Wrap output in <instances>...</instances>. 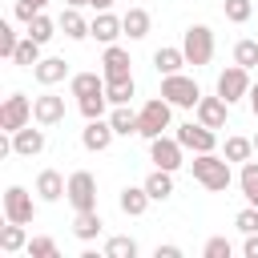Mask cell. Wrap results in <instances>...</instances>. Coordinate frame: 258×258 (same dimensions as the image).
I'll list each match as a JSON object with an SVG mask.
<instances>
[{
    "label": "cell",
    "instance_id": "obj_1",
    "mask_svg": "<svg viewBox=\"0 0 258 258\" xmlns=\"http://www.w3.org/2000/svg\"><path fill=\"white\" fill-rule=\"evenodd\" d=\"M189 169H194V181H198V185H206L210 194H226V189H230V181H234L230 161H226V157H218V153H194Z\"/></svg>",
    "mask_w": 258,
    "mask_h": 258
},
{
    "label": "cell",
    "instance_id": "obj_2",
    "mask_svg": "<svg viewBox=\"0 0 258 258\" xmlns=\"http://www.w3.org/2000/svg\"><path fill=\"white\" fill-rule=\"evenodd\" d=\"M169 121H173V105H169L165 97H153V101H145L141 113H137V133H141L145 141H153V137H161V133L169 129Z\"/></svg>",
    "mask_w": 258,
    "mask_h": 258
},
{
    "label": "cell",
    "instance_id": "obj_3",
    "mask_svg": "<svg viewBox=\"0 0 258 258\" xmlns=\"http://www.w3.org/2000/svg\"><path fill=\"white\" fill-rule=\"evenodd\" d=\"M181 52L189 64H210L214 60V28L210 24H189L181 36Z\"/></svg>",
    "mask_w": 258,
    "mask_h": 258
},
{
    "label": "cell",
    "instance_id": "obj_4",
    "mask_svg": "<svg viewBox=\"0 0 258 258\" xmlns=\"http://www.w3.org/2000/svg\"><path fill=\"white\" fill-rule=\"evenodd\" d=\"M161 97H165L173 109H194V105L202 101V89H198V81H194V77L169 73V77H161Z\"/></svg>",
    "mask_w": 258,
    "mask_h": 258
},
{
    "label": "cell",
    "instance_id": "obj_5",
    "mask_svg": "<svg viewBox=\"0 0 258 258\" xmlns=\"http://www.w3.org/2000/svg\"><path fill=\"white\" fill-rule=\"evenodd\" d=\"M218 97H222L226 105H234V101L250 97V69H242V64L222 69V73H218Z\"/></svg>",
    "mask_w": 258,
    "mask_h": 258
},
{
    "label": "cell",
    "instance_id": "obj_6",
    "mask_svg": "<svg viewBox=\"0 0 258 258\" xmlns=\"http://www.w3.org/2000/svg\"><path fill=\"white\" fill-rule=\"evenodd\" d=\"M28 121H32V101H28L24 93H8L4 105H0V129H4V133H16V129H24Z\"/></svg>",
    "mask_w": 258,
    "mask_h": 258
},
{
    "label": "cell",
    "instance_id": "obj_7",
    "mask_svg": "<svg viewBox=\"0 0 258 258\" xmlns=\"http://www.w3.org/2000/svg\"><path fill=\"white\" fill-rule=\"evenodd\" d=\"M69 206L73 210H97V177L89 173V169H77V173H69Z\"/></svg>",
    "mask_w": 258,
    "mask_h": 258
},
{
    "label": "cell",
    "instance_id": "obj_8",
    "mask_svg": "<svg viewBox=\"0 0 258 258\" xmlns=\"http://www.w3.org/2000/svg\"><path fill=\"white\" fill-rule=\"evenodd\" d=\"M189 153H214L218 149V137H214V129L210 125H202V121H185V125H177V133H173Z\"/></svg>",
    "mask_w": 258,
    "mask_h": 258
},
{
    "label": "cell",
    "instance_id": "obj_9",
    "mask_svg": "<svg viewBox=\"0 0 258 258\" xmlns=\"http://www.w3.org/2000/svg\"><path fill=\"white\" fill-rule=\"evenodd\" d=\"M36 218V202H32V194L24 189V185H8L4 189V222H32Z\"/></svg>",
    "mask_w": 258,
    "mask_h": 258
},
{
    "label": "cell",
    "instance_id": "obj_10",
    "mask_svg": "<svg viewBox=\"0 0 258 258\" xmlns=\"http://www.w3.org/2000/svg\"><path fill=\"white\" fill-rule=\"evenodd\" d=\"M181 153H185V145H181L177 137H165V133H161V137L149 141V161H153L157 169H169V173L181 169Z\"/></svg>",
    "mask_w": 258,
    "mask_h": 258
},
{
    "label": "cell",
    "instance_id": "obj_11",
    "mask_svg": "<svg viewBox=\"0 0 258 258\" xmlns=\"http://www.w3.org/2000/svg\"><path fill=\"white\" fill-rule=\"evenodd\" d=\"M129 52L121 44H105V56H101V73H105V85L113 81H133V69H129Z\"/></svg>",
    "mask_w": 258,
    "mask_h": 258
},
{
    "label": "cell",
    "instance_id": "obj_12",
    "mask_svg": "<svg viewBox=\"0 0 258 258\" xmlns=\"http://www.w3.org/2000/svg\"><path fill=\"white\" fill-rule=\"evenodd\" d=\"M32 121L44 125V129L60 125V121H64V97H56V93H40V97H32Z\"/></svg>",
    "mask_w": 258,
    "mask_h": 258
},
{
    "label": "cell",
    "instance_id": "obj_13",
    "mask_svg": "<svg viewBox=\"0 0 258 258\" xmlns=\"http://www.w3.org/2000/svg\"><path fill=\"white\" fill-rule=\"evenodd\" d=\"M113 125H109V117H93V121H85V129H81V145L89 149V153H105L109 145H113Z\"/></svg>",
    "mask_w": 258,
    "mask_h": 258
},
{
    "label": "cell",
    "instance_id": "obj_14",
    "mask_svg": "<svg viewBox=\"0 0 258 258\" xmlns=\"http://www.w3.org/2000/svg\"><path fill=\"white\" fill-rule=\"evenodd\" d=\"M12 153H16V157H36V153H44V125L32 129V121H28L24 129H16V133H12Z\"/></svg>",
    "mask_w": 258,
    "mask_h": 258
},
{
    "label": "cell",
    "instance_id": "obj_15",
    "mask_svg": "<svg viewBox=\"0 0 258 258\" xmlns=\"http://www.w3.org/2000/svg\"><path fill=\"white\" fill-rule=\"evenodd\" d=\"M32 77H36L44 89H52V85H60V81L69 77V60H64V56H40V60L32 64Z\"/></svg>",
    "mask_w": 258,
    "mask_h": 258
},
{
    "label": "cell",
    "instance_id": "obj_16",
    "mask_svg": "<svg viewBox=\"0 0 258 258\" xmlns=\"http://www.w3.org/2000/svg\"><path fill=\"white\" fill-rule=\"evenodd\" d=\"M194 113H198L202 125H210V129H226V113H230V105L214 93V97H202V101L194 105Z\"/></svg>",
    "mask_w": 258,
    "mask_h": 258
},
{
    "label": "cell",
    "instance_id": "obj_17",
    "mask_svg": "<svg viewBox=\"0 0 258 258\" xmlns=\"http://www.w3.org/2000/svg\"><path fill=\"white\" fill-rule=\"evenodd\" d=\"M89 36H97L101 44H117V36H125L121 16H113V12H97L93 24H89Z\"/></svg>",
    "mask_w": 258,
    "mask_h": 258
},
{
    "label": "cell",
    "instance_id": "obj_18",
    "mask_svg": "<svg viewBox=\"0 0 258 258\" xmlns=\"http://www.w3.org/2000/svg\"><path fill=\"white\" fill-rule=\"evenodd\" d=\"M64 194H69V181H64L56 169H40V173H36V198H40V202H60Z\"/></svg>",
    "mask_w": 258,
    "mask_h": 258
},
{
    "label": "cell",
    "instance_id": "obj_19",
    "mask_svg": "<svg viewBox=\"0 0 258 258\" xmlns=\"http://www.w3.org/2000/svg\"><path fill=\"white\" fill-rule=\"evenodd\" d=\"M149 194H145V185H125L121 189V198H117V206H121V214H129V218H141L145 210H149Z\"/></svg>",
    "mask_w": 258,
    "mask_h": 258
},
{
    "label": "cell",
    "instance_id": "obj_20",
    "mask_svg": "<svg viewBox=\"0 0 258 258\" xmlns=\"http://www.w3.org/2000/svg\"><path fill=\"white\" fill-rule=\"evenodd\" d=\"M69 93L81 101V97H93V93H105V73H73L69 77Z\"/></svg>",
    "mask_w": 258,
    "mask_h": 258
},
{
    "label": "cell",
    "instance_id": "obj_21",
    "mask_svg": "<svg viewBox=\"0 0 258 258\" xmlns=\"http://www.w3.org/2000/svg\"><path fill=\"white\" fill-rule=\"evenodd\" d=\"M101 230H105V222H101L97 210H77V218H73V234H77L81 242H93Z\"/></svg>",
    "mask_w": 258,
    "mask_h": 258
},
{
    "label": "cell",
    "instance_id": "obj_22",
    "mask_svg": "<svg viewBox=\"0 0 258 258\" xmlns=\"http://www.w3.org/2000/svg\"><path fill=\"white\" fill-rule=\"evenodd\" d=\"M56 28H60L69 40H85V36H89V20H85L77 8H64V12H60V20H56Z\"/></svg>",
    "mask_w": 258,
    "mask_h": 258
},
{
    "label": "cell",
    "instance_id": "obj_23",
    "mask_svg": "<svg viewBox=\"0 0 258 258\" xmlns=\"http://www.w3.org/2000/svg\"><path fill=\"white\" fill-rule=\"evenodd\" d=\"M141 185H145V194H149L153 202H165V198L173 194V173H169V169H153Z\"/></svg>",
    "mask_w": 258,
    "mask_h": 258
},
{
    "label": "cell",
    "instance_id": "obj_24",
    "mask_svg": "<svg viewBox=\"0 0 258 258\" xmlns=\"http://www.w3.org/2000/svg\"><path fill=\"white\" fill-rule=\"evenodd\" d=\"M121 28H125V36H129V40L149 36V12H145V8H129V12L121 16Z\"/></svg>",
    "mask_w": 258,
    "mask_h": 258
},
{
    "label": "cell",
    "instance_id": "obj_25",
    "mask_svg": "<svg viewBox=\"0 0 258 258\" xmlns=\"http://www.w3.org/2000/svg\"><path fill=\"white\" fill-rule=\"evenodd\" d=\"M181 64H189L181 48H157V52H153V69H157L161 77H169V73H181Z\"/></svg>",
    "mask_w": 258,
    "mask_h": 258
},
{
    "label": "cell",
    "instance_id": "obj_26",
    "mask_svg": "<svg viewBox=\"0 0 258 258\" xmlns=\"http://www.w3.org/2000/svg\"><path fill=\"white\" fill-rule=\"evenodd\" d=\"M109 125H113V133H117V137H133V133H137V113H133L129 105H113Z\"/></svg>",
    "mask_w": 258,
    "mask_h": 258
},
{
    "label": "cell",
    "instance_id": "obj_27",
    "mask_svg": "<svg viewBox=\"0 0 258 258\" xmlns=\"http://www.w3.org/2000/svg\"><path fill=\"white\" fill-rule=\"evenodd\" d=\"M28 246V234H24V222H8L4 230H0V250L4 254H20Z\"/></svg>",
    "mask_w": 258,
    "mask_h": 258
},
{
    "label": "cell",
    "instance_id": "obj_28",
    "mask_svg": "<svg viewBox=\"0 0 258 258\" xmlns=\"http://www.w3.org/2000/svg\"><path fill=\"white\" fill-rule=\"evenodd\" d=\"M222 157L234 165H242V161H250L254 157V137H226V149H222Z\"/></svg>",
    "mask_w": 258,
    "mask_h": 258
},
{
    "label": "cell",
    "instance_id": "obj_29",
    "mask_svg": "<svg viewBox=\"0 0 258 258\" xmlns=\"http://www.w3.org/2000/svg\"><path fill=\"white\" fill-rule=\"evenodd\" d=\"M238 185H242V198H246L250 206H258V161H242Z\"/></svg>",
    "mask_w": 258,
    "mask_h": 258
},
{
    "label": "cell",
    "instance_id": "obj_30",
    "mask_svg": "<svg viewBox=\"0 0 258 258\" xmlns=\"http://www.w3.org/2000/svg\"><path fill=\"white\" fill-rule=\"evenodd\" d=\"M24 36H32V40H40V44H48V40L56 36V24H52V20L44 16V12H36V16L28 20V32H24Z\"/></svg>",
    "mask_w": 258,
    "mask_h": 258
},
{
    "label": "cell",
    "instance_id": "obj_31",
    "mask_svg": "<svg viewBox=\"0 0 258 258\" xmlns=\"http://www.w3.org/2000/svg\"><path fill=\"white\" fill-rule=\"evenodd\" d=\"M36 60H40V40L24 36V40L16 44V56H12V64H20V69H32Z\"/></svg>",
    "mask_w": 258,
    "mask_h": 258
},
{
    "label": "cell",
    "instance_id": "obj_32",
    "mask_svg": "<svg viewBox=\"0 0 258 258\" xmlns=\"http://www.w3.org/2000/svg\"><path fill=\"white\" fill-rule=\"evenodd\" d=\"M105 258H137V242L129 234H117L105 242Z\"/></svg>",
    "mask_w": 258,
    "mask_h": 258
},
{
    "label": "cell",
    "instance_id": "obj_33",
    "mask_svg": "<svg viewBox=\"0 0 258 258\" xmlns=\"http://www.w3.org/2000/svg\"><path fill=\"white\" fill-rule=\"evenodd\" d=\"M222 12L230 24H246L254 16V0H222Z\"/></svg>",
    "mask_w": 258,
    "mask_h": 258
},
{
    "label": "cell",
    "instance_id": "obj_34",
    "mask_svg": "<svg viewBox=\"0 0 258 258\" xmlns=\"http://www.w3.org/2000/svg\"><path fill=\"white\" fill-rule=\"evenodd\" d=\"M133 93H137V85H133V81H113V85H105L109 105H129V101H133Z\"/></svg>",
    "mask_w": 258,
    "mask_h": 258
},
{
    "label": "cell",
    "instance_id": "obj_35",
    "mask_svg": "<svg viewBox=\"0 0 258 258\" xmlns=\"http://www.w3.org/2000/svg\"><path fill=\"white\" fill-rule=\"evenodd\" d=\"M77 105H81V117H85V121H93V117H105L109 97H105V93H93V97H81Z\"/></svg>",
    "mask_w": 258,
    "mask_h": 258
},
{
    "label": "cell",
    "instance_id": "obj_36",
    "mask_svg": "<svg viewBox=\"0 0 258 258\" xmlns=\"http://www.w3.org/2000/svg\"><path fill=\"white\" fill-rule=\"evenodd\" d=\"M234 64L254 69V64H258V40H238V44H234Z\"/></svg>",
    "mask_w": 258,
    "mask_h": 258
},
{
    "label": "cell",
    "instance_id": "obj_37",
    "mask_svg": "<svg viewBox=\"0 0 258 258\" xmlns=\"http://www.w3.org/2000/svg\"><path fill=\"white\" fill-rule=\"evenodd\" d=\"M24 254H28V258H56V242H52V238H28Z\"/></svg>",
    "mask_w": 258,
    "mask_h": 258
},
{
    "label": "cell",
    "instance_id": "obj_38",
    "mask_svg": "<svg viewBox=\"0 0 258 258\" xmlns=\"http://www.w3.org/2000/svg\"><path fill=\"white\" fill-rule=\"evenodd\" d=\"M44 4H48V0H16V4H12V16L28 24V20L36 16V12H44Z\"/></svg>",
    "mask_w": 258,
    "mask_h": 258
},
{
    "label": "cell",
    "instance_id": "obj_39",
    "mask_svg": "<svg viewBox=\"0 0 258 258\" xmlns=\"http://www.w3.org/2000/svg\"><path fill=\"white\" fill-rule=\"evenodd\" d=\"M234 226H238L242 234H258V206H246V210H238Z\"/></svg>",
    "mask_w": 258,
    "mask_h": 258
},
{
    "label": "cell",
    "instance_id": "obj_40",
    "mask_svg": "<svg viewBox=\"0 0 258 258\" xmlns=\"http://www.w3.org/2000/svg\"><path fill=\"white\" fill-rule=\"evenodd\" d=\"M202 254H206V258H230L234 246H230V238H210V242L202 246Z\"/></svg>",
    "mask_w": 258,
    "mask_h": 258
},
{
    "label": "cell",
    "instance_id": "obj_41",
    "mask_svg": "<svg viewBox=\"0 0 258 258\" xmlns=\"http://www.w3.org/2000/svg\"><path fill=\"white\" fill-rule=\"evenodd\" d=\"M16 44H20V40H16L12 24H0V56H8V60H12V56H16Z\"/></svg>",
    "mask_w": 258,
    "mask_h": 258
},
{
    "label": "cell",
    "instance_id": "obj_42",
    "mask_svg": "<svg viewBox=\"0 0 258 258\" xmlns=\"http://www.w3.org/2000/svg\"><path fill=\"white\" fill-rule=\"evenodd\" d=\"M153 254H157V258H181V246H173V242H165V246H157Z\"/></svg>",
    "mask_w": 258,
    "mask_h": 258
},
{
    "label": "cell",
    "instance_id": "obj_43",
    "mask_svg": "<svg viewBox=\"0 0 258 258\" xmlns=\"http://www.w3.org/2000/svg\"><path fill=\"white\" fill-rule=\"evenodd\" d=\"M246 258H258V234H246V246H242Z\"/></svg>",
    "mask_w": 258,
    "mask_h": 258
},
{
    "label": "cell",
    "instance_id": "obj_44",
    "mask_svg": "<svg viewBox=\"0 0 258 258\" xmlns=\"http://www.w3.org/2000/svg\"><path fill=\"white\" fill-rule=\"evenodd\" d=\"M89 8H93V12H109V8H113V0H89Z\"/></svg>",
    "mask_w": 258,
    "mask_h": 258
},
{
    "label": "cell",
    "instance_id": "obj_45",
    "mask_svg": "<svg viewBox=\"0 0 258 258\" xmlns=\"http://www.w3.org/2000/svg\"><path fill=\"white\" fill-rule=\"evenodd\" d=\"M250 113H254V117H258V81H254V85H250Z\"/></svg>",
    "mask_w": 258,
    "mask_h": 258
},
{
    "label": "cell",
    "instance_id": "obj_46",
    "mask_svg": "<svg viewBox=\"0 0 258 258\" xmlns=\"http://www.w3.org/2000/svg\"><path fill=\"white\" fill-rule=\"evenodd\" d=\"M64 4H69V8H81V4H89V0H64Z\"/></svg>",
    "mask_w": 258,
    "mask_h": 258
},
{
    "label": "cell",
    "instance_id": "obj_47",
    "mask_svg": "<svg viewBox=\"0 0 258 258\" xmlns=\"http://www.w3.org/2000/svg\"><path fill=\"white\" fill-rule=\"evenodd\" d=\"M254 153H258V133H254Z\"/></svg>",
    "mask_w": 258,
    "mask_h": 258
}]
</instances>
